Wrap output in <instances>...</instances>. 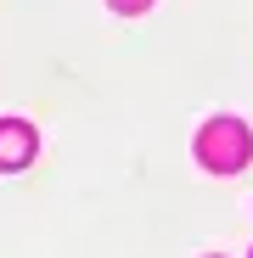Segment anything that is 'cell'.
<instances>
[{
  "mask_svg": "<svg viewBox=\"0 0 253 258\" xmlns=\"http://www.w3.org/2000/svg\"><path fill=\"white\" fill-rule=\"evenodd\" d=\"M247 152H253V135L242 118H208L203 135H197V163L208 174H236L247 168Z\"/></svg>",
  "mask_w": 253,
  "mask_h": 258,
  "instance_id": "1",
  "label": "cell"
},
{
  "mask_svg": "<svg viewBox=\"0 0 253 258\" xmlns=\"http://www.w3.org/2000/svg\"><path fill=\"white\" fill-rule=\"evenodd\" d=\"M34 123L23 118H0V168H28L34 163Z\"/></svg>",
  "mask_w": 253,
  "mask_h": 258,
  "instance_id": "2",
  "label": "cell"
},
{
  "mask_svg": "<svg viewBox=\"0 0 253 258\" xmlns=\"http://www.w3.org/2000/svg\"><path fill=\"white\" fill-rule=\"evenodd\" d=\"M107 6H113V12H124V17H141L152 0H107Z\"/></svg>",
  "mask_w": 253,
  "mask_h": 258,
  "instance_id": "3",
  "label": "cell"
}]
</instances>
